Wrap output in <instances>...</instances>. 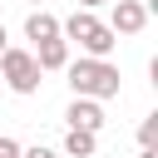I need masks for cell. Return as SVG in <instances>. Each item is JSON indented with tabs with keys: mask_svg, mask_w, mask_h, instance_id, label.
<instances>
[{
	"mask_svg": "<svg viewBox=\"0 0 158 158\" xmlns=\"http://www.w3.org/2000/svg\"><path fill=\"white\" fill-rule=\"evenodd\" d=\"M64 74H69V89H74V99H114L118 94V69L109 64V59H74V64H64Z\"/></svg>",
	"mask_w": 158,
	"mask_h": 158,
	"instance_id": "cell-2",
	"label": "cell"
},
{
	"mask_svg": "<svg viewBox=\"0 0 158 158\" xmlns=\"http://www.w3.org/2000/svg\"><path fill=\"white\" fill-rule=\"evenodd\" d=\"M30 5H35V10H44V0H30Z\"/></svg>",
	"mask_w": 158,
	"mask_h": 158,
	"instance_id": "cell-15",
	"label": "cell"
},
{
	"mask_svg": "<svg viewBox=\"0 0 158 158\" xmlns=\"http://www.w3.org/2000/svg\"><path fill=\"white\" fill-rule=\"evenodd\" d=\"M35 64H40V74H44V69H64V64H69V40H44V44H35Z\"/></svg>",
	"mask_w": 158,
	"mask_h": 158,
	"instance_id": "cell-7",
	"label": "cell"
},
{
	"mask_svg": "<svg viewBox=\"0 0 158 158\" xmlns=\"http://www.w3.org/2000/svg\"><path fill=\"white\" fill-rule=\"evenodd\" d=\"M0 158H20V143H15L10 133H0Z\"/></svg>",
	"mask_w": 158,
	"mask_h": 158,
	"instance_id": "cell-11",
	"label": "cell"
},
{
	"mask_svg": "<svg viewBox=\"0 0 158 158\" xmlns=\"http://www.w3.org/2000/svg\"><path fill=\"white\" fill-rule=\"evenodd\" d=\"M138 158H158V148H143V153H138Z\"/></svg>",
	"mask_w": 158,
	"mask_h": 158,
	"instance_id": "cell-14",
	"label": "cell"
},
{
	"mask_svg": "<svg viewBox=\"0 0 158 158\" xmlns=\"http://www.w3.org/2000/svg\"><path fill=\"white\" fill-rule=\"evenodd\" d=\"M64 118H69V128L99 133V128H104V104H99V99H74V104L64 109Z\"/></svg>",
	"mask_w": 158,
	"mask_h": 158,
	"instance_id": "cell-5",
	"label": "cell"
},
{
	"mask_svg": "<svg viewBox=\"0 0 158 158\" xmlns=\"http://www.w3.org/2000/svg\"><path fill=\"white\" fill-rule=\"evenodd\" d=\"M5 49H10V35H5V25H0V54H5Z\"/></svg>",
	"mask_w": 158,
	"mask_h": 158,
	"instance_id": "cell-13",
	"label": "cell"
},
{
	"mask_svg": "<svg viewBox=\"0 0 158 158\" xmlns=\"http://www.w3.org/2000/svg\"><path fill=\"white\" fill-rule=\"evenodd\" d=\"M94 148H99V133H84V128L64 133V158H94Z\"/></svg>",
	"mask_w": 158,
	"mask_h": 158,
	"instance_id": "cell-8",
	"label": "cell"
},
{
	"mask_svg": "<svg viewBox=\"0 0 158 158\" xmlns=\"http://www.w3.org/2000/svg\"><path fill=\"white\" fill-rule=\"evenodd\" d=\"M59 40H74L89 59H109V54H114V44H118V35H114L94 10H74L69 20H59Z\"/></svg>",
	"mask_w": 158,
	"mask_h": 158,
	"instance_id": "cell-1",
	"label": "cell"
},
{
	"mask_svg": "<svg viewBox=\"0 0 158 158\" xmlns=\"http://www.w3.org/2000/svg\"><path fill=\"white\" fill-rule=\"evenodd\" d=\"M138 148H158V114H148L138 123Z\"/></svg>",
	"mask_w": 158,
	"mask_h": 158,
	"instance_id": "cell-9",
	"label": "cell"
},
{
	"mask_svg": "<svg viewBox=\"0 0 158 158\" xmlns=\"http://www.w3.org/2000/svg\"><path fill=\"white\" fill-rule=\"evenodd\" d=\"M143 25H148L143 0H114V15H109V30L114 35H138Z\"/></svg>",
	"mask_w": 158,
	"mask_h": 158,
	"instance_id": "cell-4",
	"label": "cell"
},
{
	"mask_svg": "<svg viewBox=\"0 0 158 158\" xmlns=\"http://www.w3.org/2000/svg\"><path fill=\"white\" fill-rule=\"evenodd\" d=\"M20 158H59V153L44 148V143H35V148H20Z\"/></svg>",
	"mask_w": 158,
	"mask_h": 158,
	"instance_id": "cell-10",
	"label": "cell"
},
{
	"mask_svg": "<svg viewBox=\"0 0 158 158\" xmlns=\"http://www.w3.org/2000/svg\"><path fill=\"white\" fill-rule=\"evenodd\" d=\"M99 5H114V0H79V10H99Z\"/></svg>",
	"mask_w": 158,
	"mask_h": 158,
	"instance_id": "cell-12",
	"label": "cell"
},
{
	"mask_svg": "<svg viewBox=\"0 0 158 158\" xmlns=\"http://www.w3.org/2000/svg\"><path fill=\"white\" fill-rule=\"evenodd\" d=\"M25 40H35V44L59 40V20H54L49 10H30V15H25Z\"/></svg>",
	"mask_w": 158,
	"mask_h": 158,
	"instance_id": "cell-6",
	"label": "cell"
},
{
	"mask_svg": "<svg viewBox=\"0 0 158 158\" xmlns=\"http://www.w3.org/2000/svg\"><path fill=\"white\" fill-rule=\"evenodd\" d=\"M0 79H5V89H15V94H35V89H40V64H35V54H30V49H5V54H0Z\"/></svg>",
	"mask_w": 158,
	"mask_h": 158,
	"instance_id": "cell-3",
	"label": "cell"
}]
</instances>
